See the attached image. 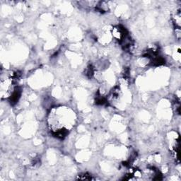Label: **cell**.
<instances>
[{
	"label": "cell",
	"instance_id": "obj_2",
	"mask_svg": "<svg viewBox=\"0 0 181 181\" xmlns=\"http://www.w3.org/2000/svg\"><path fill=\"white\" fill-rule=\"evenodd\" d=\"M173 21L174 25L176 26V29H178V30H180V10L179 9L178 12H176V14L173 16Z\"/></svg>",
	"mask_w": 181,
	"mask_h": 181
},
{
	"label": "cell",
	"instance_id": "obj_1",
	"mask_svg": "<svg viewBox=\"0 0 181 181\" xmlns=\"http://www.w3.org/2000/svg\"><path fill=\"white\" fill-rule=\"evenodd\" d=\"M75 113L67 107H57L50 111L48 127L53 137L64 139L74 125Z\"/></svg>",
	"mask_w": 181,
	"mask_h": 181
},
{
	"label": "cell",
	"instance_id": "obj_3",
	"mask_svg": "<svg viewBox=\"0 0 181 181\" xmlns=\"http://www.w3.org/2000/svg\"><path fill=\"white\" fill-rule=\"evenodd\" d=\"M79 180H93V178H92V176L90 175V174L88 173H84L82 175L79 176Z\"/></svg>",
	"mask_w": 181,
	"mask_h": 181
}]
</instances>
